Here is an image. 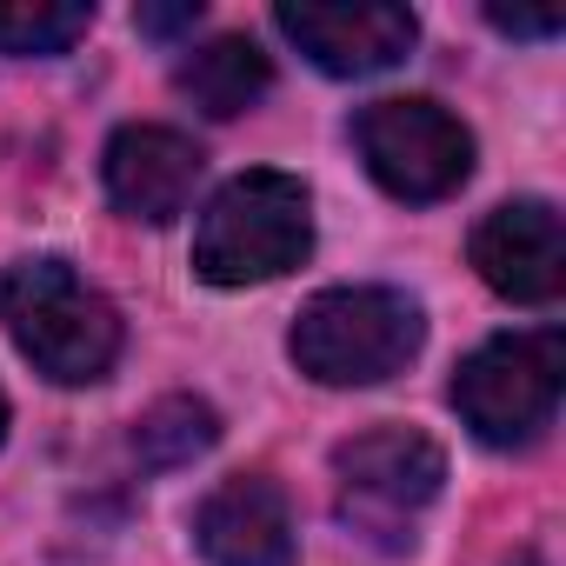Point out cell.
<instances>
[{
  "instance_id": "1",
  "label": "cell",
  "mask_w": 566,
  "mask_h": 566,
  "mask_svg": "<svg viewBox=\"0 0 566 566\" xmlns=\"http://www.w3.org/2000/svg\"><path fill=\"white\" fill-rule=\"evenodd\" d=\"M0 321L34 374L61 387H94L120 360V314L67 260H14L0 273Z\"/></svg>"
},
{
  "instance_id": "2",
  "label": "cell",
  "mask_w": 566,
  "mask_h": 566,
  "mask_svg": "<svg viewBox=\"0 0 566 566\" xmlns=\"http://www.w3.org/2000/svg\"><path fill=\"white\" fill-rule=\"evenodd\" d=\"M314 247V213H307V187L294 174H240L227 180L193 233V273L213 287H253V280H280L294 273Z\"/></svg>"
},
{
  "instance_id": "3",
  "label": "cell",
  "mask_w": 566,
  "mask_h": 566,
  "mask_svg": "<svg viewBox=\"0 0 566 566\" xmlns=\"http://www.w3.org/2000/svg\"><path fill=\"white\" fill-rule=\"evenodd\" d=\"M420 340H427V321L400 287H327L301 307L287 354L321 387H380L407 374Z\"/></svg>"
},
{
  "instance_id": "4",
  "label": "cell",
  "mask_w": 566,
  "mask_h": 566,
  "mask_svg": "<svg viewBox=\"0 0 566 566\" xmlns=\"http://www.w3.org/2000/svg\"><path fill=\"white\" fill-rule=\"evenodd\" d=\"M559 387H566V340L559 327H533L473 347L453 374V407L486 447H533L559 413Z\"/></svg>"
},
{
  "instance_id": "5",
  "label": "cell",
  "mask_w": 566,
  "mask_h": 566,
  "mask_svg": "<svg viewBox=\"0 0 566 566\" xmlns=\"http://www.w3.org/2000/svg\"><path fill=\"white\" fill-rule=\"evenodd\" d=\"M354 147L394 200H447L473 174V134L440 101H374L354 114Z\"/></svg>"
},
{
  "instance_id": "6",
  "label": "cell",
  "mask_w": 566,
  "mask_h": 566,
  "mask_svg": "<svg viewBox=\"0 0 566 566\" xmlns=\"http://www.w3.org/2000/svg\"><path fill=\"white\" fill-rule=\"evenodd\" d=\"M273 28L334 81L387 74L420 41V21L407 8H394V0H354V8H340V0H280Z\"/></svg>"
},
{
  "instance_id": "7",
  "label": "cell",
  "mask_w": 566,
  "mask_h": 566,
  "mask_svg": "<svg viewBox=\"0 0 566 566\" xmlns=\"http://www.w3.org/2000/svg\"><path fill=\"white\" fill-rule=\"evenodd\" d=\"M334 473H340L347 520H360V526H400V520H413L440 493L447 453L420 427H374V433H354L334 453Z\"/></svg>"
},
{
  "instance_id": "8",
  "label": "cell",
  "mask_w": 566,
  "mask_h": 566,
  "mask_svg": "<svg viewBox=\"0 0 566 566\" xmlns=\"http://www.w3.org/2000/svg\"><path fill=\"white\" fill-rule=\"evenodd\" d=\"M473 266L493 294L520 307H553L566 294V233L553 200H506L473 227Z\"/></svg>"
},
{
  "instance_id": "9",
  "label": "cell",
  "mask_w": 566,
  "mask_h": 566,
  "mask_svg": "<svg viewBox=\"0 0 566 566\" xmlns=\"http://www.w3.org/2000/svg\"><path fill=\"white\" fill-rule=\"evenodd\" d=\"M200 167H207V154L187 134H174V127H120L107 140L101 180H107V200L127 220L167 227V220L187 213V200L200 187Z\"/></svg>"
},
{
  "instance_id": "10",
  "label": "cell",
  "mask_w": 566,
  "mask_h": 566,
  "mask_svg": "<svg viewBox=\"0 0 566 566\" xmlns=\"http://www.w3.org/2000/svg\"><path fill=\"white\" fill-rule=\"evenodd\" d=\"M193 539L207 566H294V513L266 473H240L213 486L193 513Z\"/></svg>"
},
{
  "instance_id": "11",
  "label": "cell",
  "mask_w": 566,
  "mask_h": 566,
  "mask_svg": "<svg viewBox=\"0 0 566 566\" xmlns=\"http://www.w3.org/2000/svg\"><path fill=\"white\" fill-rule=\"evenodd\" d=\"M174 87H180L207 120H233V114H247V107L273 87V61H266L247 34H220V41H207L200 54L180 61Z\"/></svg>"
},
{
  "instance_id": "12",
  "label": "cell",
  "mask_w": 566,
  "mask_h": 566,
  "mask_svg": "<svg viewBox=\"0 0 566 566\" xmlns=\"http://www.w3.org/2000/svg\"><path fill=\"white\" fill-rule=\"evenodd\" d=\"M220 440V413L193 394H174V400H154L140 420H134V460L147 473H174L187 460H200L207 447Z\"/></svg>"
},
{
  "instance_id": "13",
  "label": "cell",
  "mask_w": 566,
  "mask_h": 566,
  "mask_svg": "<svg viewBox=\"0 0 566 566\" xmlns=\"http://www.w3.org/2000/svg\"><path fill=\"white\" fill-rule=\"evenodd\" d=\"M94 28L87 0H0V54L34 61V54H67Z\"/></svg>"
},
{
  "instance_id": "14",
  "label": "cell",
  "mask_w": 566,
  "mask_h": 566,
  "mask_svg": "<svg viewBox=\"0 0 566 566\" xmlns=\"http://www.w3.org/2000/svg\"><path fill=\"white\" fill-rule=\"evenodd\" d=\"M486 21H493L500 34H513V41H546V34H559V8H539V14H526V8H486Z\"/></svg>"
},
{
  "instance_id": "15",
  "label": "cell",
  "mask_w": 566,
  "mask_h": 566,
  "mask_svg": "<svg viewBox=\"0 0 566 566\" xmlns=\"http://www.w3.org/2000/svg\"><path fill=\"white\" fill-rule=\"evenodd\" d=\"M193 21H200V0H180V8H140V14H134V28H140V34H154V41L187 34Z\"/></svg>"
},
{
  "instance_id": "16",
  "label": "cell",
  "mask_w": 566,
  "mask_h": 566,
  "mask_svg": "<svg viewBox=\"0 0 566 566\" xmlns=\"http://www.w3.org/2000/svg\"><path fill=\"white\" fill-rule=\"evenodd\" d=\"M0 440H8V394H0Z\"/></svg>"
},
{
  "instance_id": "17",
  "label": "cell",
  "mask_w": 566,
  "mask_h": 566,
  "mask_svg": "<svg viewBox=\"0 0 566 566\" xmlns=\"http://www.w3.org/2000/svg\"><path fill=\"white\" fill-rule=\"evenodd\" d=\"M513 566H539V559H533V553H520V559H513Z\"/></svg>"
}]
</instances>
